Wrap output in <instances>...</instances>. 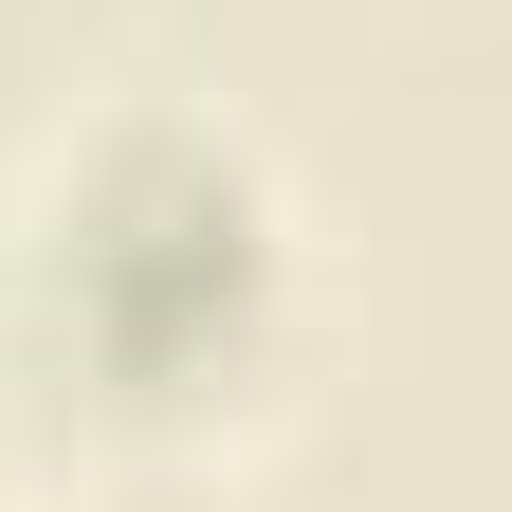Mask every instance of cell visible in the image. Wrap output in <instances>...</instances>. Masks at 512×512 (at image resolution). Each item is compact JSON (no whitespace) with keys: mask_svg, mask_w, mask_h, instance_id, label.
I'll list each match as a JSON object with an SVG mask.
<instances>
[{"mask_svg":"<svg viewBox=\"0 0 512 512\" xmlns=\"http://www.w3.org/2000/svg\"><path fill=\"white\" fill-rule=\"evenodd\" d=\"M55 293H74L110 384H202L256 330V183L183 128H128L55 220Z\"/></svg>","mask_w":512,"mask_h":512,"instance_id":"1","label":"cell"}]
</instances>
